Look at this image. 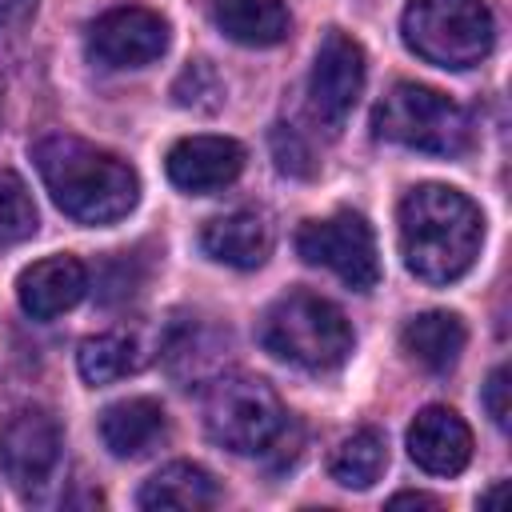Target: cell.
<instances>
[{"mask_svg": "<svg viewBox=\"0 0 512 512\" xmlns=\"http://www.w3.org/2000/svg\"><path fill=\"white\" fill-rule=\"evenodd\" d=\"M260 344L296 368L328 372L348 360L352 328L332 300H324L316 292H288L264 312Z\"/></svg>", "mask_w": 512, "mask_h": 512, "instance_id": "3957f363", "label": "cell"}, {"mask_svg": "<svg viewBox=\"0 0 512 512\" xmlns=\"http://www.w3.org/2000/svg\"><path fill=\"white\" fill-rule=\"evenodd\" d=\"M500 496H504V480H496V484H492V488H488V492L480 496V508H488V504H496Z\"/></svg>", "mask_w": 512, "mask_h": 512, "instance_id": "83f0119b", "label": "cell"}, {"mask_svg": "<svg viewBox=\"0 0 512 512\" xmlns=\"http://www.w3.org/2000/svg\"><path fill=\"white\" fill-rule=\"evenodd\" d=\"M296 252L316 264L336 272L348 288L368 292L380 280V256H376V236L368 228V220L360 212H332L324 220H308L296 232Z\"/></svg>", "mask_w": 512, "mask_h": 512, "instance_id": "52a82bcc", "label": "cell"}, {"mask_svg": "<svg viewBox=\"0 0 512 512\" xmlns=\"http://www.w3.org/2000/svg\"><path fill=\"white\" fill-rule=\"evenodd\" d=\"M132 292H136L132 256L120 252V256H112V264L104 268V288H100V296H104V300H120V296H132Z\"/></svg>", "mask_w": 512, "mask_h": 512, "instance_id": "d4e9b609", "label": "cell"}, {"mask_svg": "<svg viewBox=\"0 0 512 512\" xmlns=\"http://www.w3.org/2000/svg\"><path fill=\"white\" fill-rule=\"evenodd\" d=\"M268 144H272V160H276V168H280L284 176H300V180H308V176L316 172L312 152H308V144H304V136H300L296 128L276 124L272 136H268Z\"/></svg>", "mask_w": 512, "mask_h": 512, "instance_id": "603a6c76", "label": "cell"}, {"mask_svg": "<svg viewBox=\"0 0 512 512\" xmlns=\"http://www.w3.org/2000/svg\"><path fill=\"white\" fill-rule=\"evenodd\" d=\"M36 4L40 0H0V24L4 28H24L36 16Z\"/></svg>", "mask_w": 512, "mask_h": 512, "instance_id": "484cf974", "label": "cell"}, {"mask_svg": "<svg viewBox=\"0 0 512 512\" xmlns=\"http://www.w3.org/2000/svg\"><path fill=\"white\" fill-rule=\"evenodd\" d=\"M172 100L180 108H192V112H216L224 104V80L216 76V68L208 60H192L176 84H172Z\"/></svg>", "mask_w": 512, "mask_h": 512, "instance_id": "7402d4cb", "label": "cell"}, {"mask_svg": "<svg viewBox=\"0 0 512 512\" xmlns=\"http://www.w3.org/2000/svg\"><path fill=\"white\" fill-rule=\"evenodd\" d=\"M508 368L500 364V368H492V376H488V384H484V408H488V416H492V424L496 428H508Z\"/></svg>", "mask_w": 512, "mask_h": 512, "instance_id": "cb8c5ba5", "label": "cell"}, {"mask_svg": "<svg viewBox=\"0 0 512 512\" xmlns=\"http://www.w3.org/2000/svg\"><path fill=\"white\" fill-rule=\"evenodd\" d=\"M20 308L36 320H52L80 304L88 292V268L76 256H48L20 272Z\"/></svg>", "mask_w": 512, "mask_h": 512, "instance_id": "4fadbf2b", "label": "cell"}, {"mask_svg": "<svg viewBox=\"0 0 512 512\" xmlns=\"http://www.w3.org/2000/svg\"><path fill=\"white\" fill-rule=\"evenodd\" d=\"M204 252L228 268H260L272 252V228L260 212H228L204 224Z\"/></svg>", "mask_w": 512, "mask_h": 512, "instance_id": "5bb4252c", "label": "cell"}, {"mask_svg": "<svg viewBox=\"0 0 512 512\" xmlns=\"http://www.w3.org/2000/svg\"><path fill=\"white\" fill-rule=\"evenodd\" d=\"M464 340H468L464 320H460L456 312H440V308L412 316V320L404 324V332H400L404 352H408L420 368H428V372H448V368L460 360Z\"/></svg>", "mask_w": 512, "mask_h": 512, "instance_id": "e0dca14e", "label": "cell"}, {"mask_svg": "<svg viewBox=\"0 0 512 512\" xmlns=\"http://www.w3.org/2000/svg\"><path fill=\"white\" fill-rule=\"evenodd\" d=\"M212 20L228 40L244 48H272L292 28L284 0H212Z\"/></svg>", "mask_w": 512, "mask_h": 512, "instance_id": "2e32d148", "label": "cell"}, {"mask_svg": "<svg viewBox=\"0 0 512 512\" xmlns=\"http://www.w3.org/2000/svg\"><path fill=\"white\" fill-rule=\"evenodd\" d=\"M76 368L88 384H112L128 372L140 368V348L132 336L124 332H100V336H88L76 352Z\"/></svg>", "mask_w": 512, "mask_h": 512, "instance_id": "ffe728a7", "label": "cell"}, {"mask_svg": "<svg viewBox=\"0 0 512 512\" xmlns=\"http://www.w3.org/2000/svg\"><path fill=\"white\" fill-rule=\"evenodd\" d=\"M360 92H364V48L348 32L332 28L320 40L312 76H308V108L316 124L336 136L348 124Z\"/></svg>", "mask_w": 512, "mask_h": 512, "instance_id": "ba28073f", "label": "cell"}, {"mask_svg": "<svg viewBox=\"0 0 512 512\" xmlns=\"http://www.w3.org/2000/svg\"><path fill=\"white\" fill-rule=\"evenodd\" d=\"M168 432L164 408L148 396L116 400L100 412V440L112 456H144L152 452Z\"/></svg>", "mask_w": 512, "mask_h": 512, "instance_id": "9a60e30c", "label": "cell"}, {"mask_svg": "<svg viewBox=\"0 0 512 512\" xmlns=\"http://www.w3.org/2000/svg\"><path fill=\"white\" fill-rule=\"evenodd\" d=\"M60 464V428L44 408H20L0 424V468L20 492H36Z\"/></svg>", "mask_w": 512, "mask_h": 512, "instance_id": "30bf717a", "label": "cell"}, {"mask_svg": "<svg viewBox=\"0 0 512 512\" xmlns=\"http://www.w3.org/2000/svg\"><path fill=\"white\" fill-rule=\"evenodd\" d=\"M404 44L436 68H472L492 52L496 20L484 0H412L400 16Z\"/></svg>", "mask_w": 512, "mask_h": 512, "instance_id": "8992f818", "label": "cell"}, {"mask_svg": "<svg viewBox=\"0 0 512 512\" xmlns=\"http://www.w3.org/2000/svg\"><path fill=\"white\" fill-rule=\"evenodd\" d=\"M408 456L432 476H456L472 460V432L452 408H420L408 424Z\"/></svg>", "mask_w": 512, "mask_h": 512, "instance_id": "7c38bea8", "label": "cell"}, {"mask_svg": "<svg viewBox=\"0 0 512 512\" xmlns=\"http://www.w3.org/2000/svg\"><path fill=\"white\" fill-rule=\"evenodd\" d=\"M168 180L180 192L204 196L216 188H228L244 168V148L232 136H184L168 148Z\"/></svg>", "mask_w": 512, "mask_h": 512, "instance_id": "8fae6325", "label": "cell"}, {"mask_svg": "<svg viewBox=\"0 0 512 512\" xmlns=\"http://www.w3.org/2000/svg\"><path fill=\"white\" fill-rule=\"evenodd\" d=\"M384 464H388V448H384V436L376 428H360L352 436L340 440V448L332 452V480L340 488H352V492H364L372 488L380 476H384Z\"/></svg>", "mask_w": 512, "mask_h": 512, "instance_id": "d6986e66", "label": "cell"}, {"mask_svg": "<svg viewBox=\"0 0 512 512\" xmlns=\"http://www.w3.org/2000/svg\"><path fill=\"white\" fill-rule=\"evenodd\" d=\"M32 160H36V172H40L44 188L52 192L56 208L80 224H112V220L128 216L140 196L136 172L120 156H112L80 136L52 132V136L36 140Z\"/></svg>", "mask_w": 512, "mask_h": 512, "instance_id": "7a4b0ae2", "label": "cell"}, {"mask_svg": "<svg viewBox=\"0 0 512 512\" xmlns=\"http://www.w3.org/2000/svg\"><path fill=\"white\" fill-rule=\"evenodd\" d=\"M372 128L380 140L428 152V156H460L472 144V120L468 112L416 80H400L384 92V100L372 112Z\"/></svg>", "mask_w": 512, "mask_h": 512, "instance_id": "277c9868", "label": "cell"}, {"mask_svg": "<svg viewBox=\"0 0 512 512\" xmlns=\"http://www.w3.org/2000/svg\"><path fill=\"white\" fill-rule=\"evenodd\" d=\"M204 428L228 452L256 456L284 448L296 424L260 376H220L204 396Z\"/></svg>", "mask_w": 512, "mask_h": 512, "instance_id": "5b68a950", "label": "cell"}, {"mask_svg": "<svg viewBox=\"0 0 512 512\" xmlns=\"http://www.w3.org/2000/svg\"><path fill=\"white\" fill-rule=\"evenodd\" d=\"M168 48V20L152 8H108L88 24V56L100 68H144Z\"/></svg>", "mask_w": 512, "mask_h": 512, "instance_id": "9c48e42d", "label": "cell"}, {"mask_svg": "<svg viewBox=\"0 0 512 512\" xmlns=\"http://www.w3.org/2000/svg\"><path fill=\"white\" fill-rule=\"evenodd\" d=\"M140 508H184V512H196V508H212L216 504V480L200 468V464H188V460H176V464H164L160 472H152L136 496Z\"/></svg>", "mask_w": 512, "mask_h": 512, "instance_id": "ac0fdd59", "label": "cell"}, {"mask_svg": "<svg viewBox=\"0 0 512 512\" xmlns=\"http://www.w3.org/2000/svg\"><path fill=\"white\" fill-rule=\"evenodd\" d=\"M36 232V204L28 196V184L0 168V244H20Z\"/></svg>", "mask_w": 512, "mask_h": 512, "instance_id": "44dd1931", "label": "cell"}, {"mask_svg": "<svg viewBox=\"0 0 512 512\" xmlns=\"http://www.w3.org/2000/svg\"><path fill=\"white\" fill-rule=\"evenodd\" d=\"M388 504L392 508H440V500L436 496H424V492H396Z\"/></svg>", "mask_w": 512, "mask_h": 512, "instance_id": "4316f807", "label": "cell"}, {"mask_svg": "<svg viewBox=\"0 0 512 512\" xmlns=\"http://www.w3.org/2000/svg\"><path fill=\"white\" fill-rule=\"evenodd\" d=\"M396 224L400 256L408 272L424 284H452L480 256L484 216L464 192L448 184H416L400 200Z\"/></svg>", "mask_w": 512, "mask_h": 512, "instance_id": "6da1fadb", "label": "cell"}]
</instances>
